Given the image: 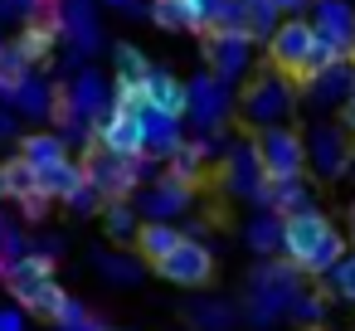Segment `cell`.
Instances as JSON below:
<instances>
[{
	"mask_svg": "<svg viewBox=\"0 0 355 331\" xmlns=\"http://www.w3.org/2000/svg\"><path fill=\"white\" fill-rule=\"evenodd\" d=\"M302 93H297V78L282 74V69H263L253 83H243V98H239V117L243 127L263 132V127H282L292 112H297Z\"/></svg>",
	"mask_w": 355,
	"mask_h": 331,
	"instance_id": "cell-1",
	"label": "cell"
},
{
	"mask_svg": "<svg viewBox=\"0 0 355 331\" xmlns=\"http://www.w3.org/2000/svg\"><path fill=\"white\" fill-rule=\"evenodd\" d=\"M234 83H224L219 74H195L190 78V122L200 137H219L224 122L234 117Z\"/></svg>",
	"mask_w": 355,
	"mask_h": 331,
	"instance_id": "cell-2",
	"label": "cell"
},
{
	"mask_svg": "<svg viewBox=\"0 0 355 331\" xmlns=\"http://www.w3.org/2000/svg\"><path fill=\"white\" fill-rule=\"evenodd\" d=\"M306 161H311V171H316L321 180H340V176L350 171V161H355V137L340 127V117L306 127Z\"/></svg>",
	"mask_w": 355,
	"mask_h": 331,
	"instance_id": "cell-3",
	"label": "cell"
},
{
	"mask_svg": "<svg viewBox=\"0 0 355 331\" xmlns=\"http://www.w3.org/2000/svg\"><path fill=\"white\" fill-rule=\"evenodd\" d=\"M253 142H258V156H263V171H268V180H292V176H302L311 161H306V137L297 132V127H263V132H253Z\"/></svg>",
	"mask_w": 355,
	"mask_h": 331,
	"instance_id": "cell-4",
	"label": "cell"
},
{
	"mask_svg": "<svg viewBox=\"0 0 355 331\" xmlns=\"http://www.w3.org/2000/svg\"><path fill=\"white\" fill-rule=\"evenodd\" d=\"M83 166H88V185H98L103 200H132V190L146 180V156H112L98 146Z\"/></svg>",
	"mask_w": 355,
	"mask_h": 331,
	"instance_id": "cell-5",
	"label": "cell"
},
{
	"mask_svg": "<svg viewBox=\"0 0 355 331\" xmlns=\"http://www.w3.org/2000/svg\"><path fill=\"white\" fill-rule=\"evenodd\" d=\"M316 40H321V35H316L311 15H292V20H282L277 35L268 40V64L282 69V74H292V78H302V64L311 59Z\"/></svg>",
	"mask_w": 355,
	"mask_h": 331,
	"instance_id": "cell-6",
	"label": "cell"
},
{
	"mask_svg": "<svg viewBox=\"0 0 355 331\" xmlns=\"http://www.w3.org/2000/svg\"><path fill=\"white\" fill-rule=\"evenodd\" d=\"M253 49H258V35L253 30H214L205 40V59H209V74H219L224 83H239L253 64Z\"/></svg>",
	"mask_w": 355,
	"mask_h": 331,
	"instance_id": "cell-7",
	"label": "cell"
},
{
	"mask_svg": "<svg viewBox=\"0 0 355 331\" xmlns=\"http://www.w3.org/2000/svg\"><path fill=\"white\" fill-rule=\"evenodd\" d=\"M103 151L112 156H151L146 151V122L137 112H127L122 103H112L103 117H98V137H93Z\"/></svg>",
	"mask_w": 355,
	"mask_h": 331,
	"instance_id": "cell-8",
	"label": "cell"
},
{
	"mask_svg": "<svg viewBox=\"0 0 355 331\" xmlns=\"http://www.w3.org/2000/svg\"><path fill=\"white\" fill-rule=\"evenodd\" d=\"M224 185L243 200H258V190L268 185V171H263V156H258L253 137H239V142L224 146Z\"/></svg>",
	"mask_w": 355,
	"mask_h": 331,
	"instance_id": "cell-9",
	"label": "cell"
},
{
	"mask_svg": "<svg viewBox=\"0 0 355 331\" xmlns=\"http://www.w3.org/2000/svg\"><path fill=\"white\" fill-rule=\"evenodd\" d=\"M336 224L321 214V210H302V214H287L282 219V253H287V263H297L302 273H306V263H311V253L326 244V234H331Z\"/></svg>",
	"mask_w": 355,
	"mask_h": 331,
	"instance_id": "cell-10",
	"label": "cell"
},
{
	"mask_svg": "<svg viewBox=\"0 0 355 331\" xmlns=\"http://www.w3.org/2000/svg\"><path fill=\"white\" fill-rule=\"evenodd\" d=\"M350 93H355V59H336V64H326L321 74L302 78V103H306L311 112L345 108Z\"/></svg>",
	"mask_w": 355,
	"mask_h": 331,
	"instance_id": "cell-11",
	"label": "cell"
},
{
	"mask_svg": "<svg viewBox=\"0 0 355 331\" xmlns=\"http://www.w3.org/2000/svg\"><path fill=\"white\" fill-rule=\"evenodd\" d=\"M156 273H161L166 282H175V287H205V282L214 278V253H209L200 239L185 234V244H180L175 253H166V258L156 263Z\"/></svg>",
	"mask_w": 355,
	"mask_h": 331,
	"instance_id": "cell-12",
	"label": "cell"
},
{
	"mask_svg": "<svg viewBox=\"0 0 355 331\" xmlns=\"http://www.w3.org/2000/svg\"><path fill=\"white\" fill-rule=\"evenodd\" d=\"M311 25L321 40L340 49V59H355V6L350 0H311Z\"/></svg>",
	"mask_w": 355,
	"mask_h": 331,
	"instance_id": "cell-13",
	"label": "cell"
},
{
	"mask_svg": "<svg viewBox=\"0 0 355 331\" xmlns=\"http://www.w3.org/2000/svg\"><path fill=\"white\" fill-rule=\"evenodd\" d=\"M54 15H59L64 35L78 44V54H93V49L103 44V30H98V6H93V0H59Z\"/></svg>",
	"mask_w": 355,
	"mask_h": 331,
	"instance_id": "cell-14",
	"label": "cell"
},
{
	"mask_svg": "<svg viewBox=\"0 0 355 331\" xmlns=\"http://www.w3.org/2000/svg\"><path fill=\"white\" fill-rule=\"evenodd\" d=\"M10 108H15L20 117H35V122H54V108H59V83L30 69V78H25V83H20L15 93H10Z\"/></svg>",
	"mask_w": 355,
	"mask_h": 331,
	"instance_id": "cell-15",
	"label": "cell"
},
{
	"mask_svg": "<svg viewBox=\"0 0 355 331\" xmlns=\"http://www.w3.org/2000/svg\"><path fill=\"white\" fill-rule=\"evenodd\" d=\"M137 117L146 122V151H151V161H156V156L171 161V156L185 146V122H180L175 112H161V108L151 103V108H141Z\"/></svg>",
	"mask_w": 355,
	"mask_h": 331,
	"instance_id": "cell-16",
	"label": "cell"
},
{
	"mask_svg": "<svg viewBox=\"0 0 355 331\" xmlns=\"http://www.w3.org/2000/svg\"><path fill=\"white\" fill-rule=\"evenodd\" d=\"M190 195H195V185H185V180H175L171 171L141 195V214L146 219H171V214H180V210H190Z\"/></svg>",
	"mask_w": 355,
	"mask_h": 331,
	"instance_id": "cell-17",
	"label": "cell"
},
{
	"mask_svg": "<svg viewBox=\"0 0 355 331\" xmlns=\"http://www.w3.org/2000/svg\"><path fill=\"white\" fill-rule=\"evenodd\" d=\"M64 40V25H59V15L49 10V15H40V20H30V25H20V40H15V49L30 59V64H44L49 54H54V44Z\"/></svg>",
	"mask_w": 355,
	"mask_h": 331,
	"instance_id": "cell-18",
	"label": "cell"
},
{
	"mask_svg": "<svg viewBox=\"0 0 355 331\" xmlns=\"http://www.w3.org/2000/svg\"><path fill=\"white\" fill-rule=\"evenodd\" d=\"M6 282H10V292H15V302H25L35 287L54 282V258H49V253H20V258L10 263Z\"/></svg>",
	"mask_w": 355,
	"mask_h": 331,
	"instance_id": "cell-19",
	"label": "cell"
},
{
	"mask_svg": "<svg viewBox=\"0 0 355 331\" xmlns=\"http://www.w3.org/2000/svg\"><path fill=\"white\" fill-rule=\"evenodd\" d=\"M214 151H219V142H209V137H190V142L171 156L166 171H171L175 180H185V185H200L205 171H209V156H214Z\"/></svg>",
	"mask_w": 355,
	"mask_h": 331,
	"instance_id": "cell-20",
	"label": "cell"
},
{
	"mask_svg": "<svg viewBox=\"0 0 355 331\" xmlns=\"http://www.w3.org/2000/svg\"><path fill=\"white\" fill-rule=\"evenodd\" d=\"M20 156L35 171H49V166L69 161V137L64 132H30V137H20Z\"/></svg>",
	"mask_w": 355,
	"mask_h": 331,
	"instance_id": "cell-21",
	"label": "cell"
},
{
	"mask_svg": "<svg viewBox=\"0 0 355 331\" xmlns=\"http://www.w3.org/2000/svg\"><path fill=\"white\" fill-rule=\"evenodd\" d=\"M40 185H44V195H49V200H64V205H69V200L88 185V166L69 156V161H59V166L40 171Z\"/></svg>",
	"mask_w": 355,
	"mask_h": 331,
	"instance_id": "cell-22",
	"label": "cell"
},
{
	"mask_svg": "<svg viewBox=\"0 0 355 331\" xmlns=\"http://www.w3.org/2000/svg\"><path fill=\"white\" fill-rule=\"evenodd\" d=\"M185 244V234L171 224V219H146L141 224V234H137V253L146 258V263H161L166 253H175Z\"/></svg>",
	"mask_w": 355,
	"mask_h": 331,
	"instance_id": "cell-23",
	"label": "cell"
},
{
	"mask_svg": "<svg viewBox=\"0 0 355 331\" xmlns=\"http://www.w3.org/2000/svg\"><path fill=\"white\" fill-rule=\"evenodd\" d=\"M146 88H151V103H156L161 112H175V117H185V112H190V83H180L175 74L156 69Z\"/></svg>",
	"mask_w": 355,
	"mask_h": 331,
	"instance_id": "cell-24",
	"label": "cell"
},
{
	"mask_svg": "<svg viewBox=\"0 0 355 331\" xmlns=\"http://www.w3.org/2000/svg\"><path fill=\"white\" fill-rule=\"evenodd\" d=\"M0 185H6V195H10V200H30V195H40V190H44V185H40V171H35L25 156L0 161Z\"/></svg>",
	"mask_w": 355,
	"mask_h": 331,
	"instance_id": "cell-25",
	"label": "cell"
},
{
	"mask_svg": "<svg viewBox=\"0 0 355 331\" xmlns=\"http://www.w3.org/2000/svg\"><path fill=\"white\" fill-rule=\"evenodd\" d=\"M151 59L137 49V44H117L112 54V83H151Z\"/></svg>",
	"mask_w": 355,
	"mask_h": 331,
	"instance_id": "cell-26",
	"label": "cell"
},
{
	"mask_svg": "<svg viewBox=\"0 0 355 331\" xmlns=\"http://www.w3.org/2000/svg\"><path fill=\"white\" fill-rule=\"evenodd\" d=\"M103 224H107L112 239H137L146 219L132 210V200H107V205H103Z\"/></svg>",
	"mask_w": 355,
	"mask_h": 331,
	"instance_id": "cell-27",
	"label": "cell"
},
{
	"mask_svg": "<svg viewBox=\"0 0 355 331\" xmlns=\"http://www.w3.org/2000/svg\"><path fill=\"white\" fill-rule=\"evenodd\" d=\"M30 69H35V64H30V59H25L15 44H6V49H0V98H6V103H10V93H15V88L30 78Z\"/></svg>",
	"mask_w": 355,
	"mask_h": 331,
	"instance_id": "cell-28",
	"label": "cell"
},
{
	"mask_svg": "<svg viewBox=\"0 0 355 331\" xmlns=\"http://www.w3.org/2000/svg\"><path fill=\"white\" fill-rule=\"evenodd\" d=\"M345 239H350V234L331 229V234H326V244H321V248L311 253V263H306V278H326V273H331V268H336V263L345 258Z\"/></svg>",
	"mask_w": 355,
	"mask_h": 331,
	"instance_id": "cell-29",
	"label": "cell"
},
{
	"mask_svg": "<svg viewBox=\"0 0 355 331\" xmlns=\"http://www.w3.org/2000/svg\"><path fill=\"white\" fill-rule=\"evenodd\" d=\"M248 244H253L258 253L282 248V214H258V219L248 224Z\"/></svg>",
	"mask_w": 355,
	"mask_h": 331,
	"instance_id": "cell-30",
	"label": "cell"
},
{
	"mask_svg": "<svg viewBox=\"0 0 355 331\" xmlns=\"http://www.w3.org/2000/svg\"><path fill=\"white\" fill-rule=\"evenodd\" d=\"M151 20L161 30H190V0H151Z\"/></svg>",
	"mask_w": 355,
	"mask_h": 331,
	"instance_id": "cell-31",
	"label": "cell"
},
{
	"mask_svg": "<svg viewBox=\"0 0 355 331\" xmlns=\"http://www.w3.org/2000/svg\"><path fill=\"white\" fill-rule=\"evenodd\" d=\"M277 25H282V10L272 6V0H253V6H248V30H253L258 40H272Z\"/></svg>",
	"mask_w": 355,
	"mask_h": 331,
	"instance_id": "cell-32",
	"label": "cell"
},
{
	"mask_svg": "<svg viewBox=\"0 0 355 331\" xmlns=\"http://www.w3.org/2000/svg\"><path fill=\"white\" fill-rule=\"evenodd\" d=\"M326 278H331V292H336L340 302H355V253H345Z\"/></svg>",
	"mask_w": 355,
	"mask_h": 331,
	"instance_id": "cell-33",
	"label": "cell"
},
{
	"mask_svg": "<svg viewBox=\"0 0 355 331\" xmlns=\"http://www.w3.org/2000/svg\"><path fill=\"white\" fill-rule=\"evenodd\" d=\"M292 316L306 326H321V302L316 297H292Z\"/></svg>",
	"mask_w": 355,
	"mask_h": 331,
	"instance_id": "cell-34",
	"label": "cell"
},
{
	"mask_svg": "<svg viewBox=\"0 0 355 331\" xmlns=\"http://www.w3.org/2000/svg\"><path fill=\"white\" fill-rule=\"evenodd\" d=\"M98 200H103V190H98V185H83V190L69 200V210H78V214H93V210H98Z\"/></svg>",
	"mask_w": 355,
	"mask_h": 331,
	"instance_id": "cell-35",
	"label": "cell"
},
{
	"mask_svg": "<svg viewBox=\"0 0 355 331\" xmlns=\"http://www.w3.org/2000/svg\"><path fill=\"white\" fill-rule=\"evenodd\" d=\"M195 316H200V326H209V331H219V326H229V307H200Z\"/></svg>",
	"mask_w": 355,
	"mask_h": 331,
	"instance_id": "cell-36",
	"label": "cell"
},
{
	"mask_svg": "<svg viewBox=\"0 0 355 331\" xmlns=\"http://www.w3.org/2000/svg\"><path fill=\"white\" fill-rule=\"evenodd\" d=\"M20 210H25V219H44V214H49V195L40 190V195H30V200H20Z\"/></svg>",
	"mask_w": 355,
	"mask_h": 331,
	"instance_id": "cell-37",
	"label": "cell"
},
{
	"mask_svg": "<svg viewBox=\"0 0 355 331\" xmlns=\"http://www.w3.org/2000/svg\"><path fill=\"white\" fill-rule=\"evenodd\" d=\"M103 273H112L117 282H132V278H137V268H132V263H122V258H103Z\"/></svg>",
	"mask_w": 355,
	"mask_h": 331,
	"instance_id": "cell-38",
	"label": "cell"
},
{
	"mask_svg": "<svg viewBox=\"0 0 355 331\" xmlns=\"http://www.w3.org/2000/svg\"><path fill=\"white\" fill-rule=\"evenodd\" d=\"M112 10H122V15H151V6L146 0H107Z\"/></svg>",
	"mask_w": 355,
	"mask_h": 331,
	"instance_id": "cell-39",
	"label": "cell"
},
{
	"mask_svg": "<svg viewBox=\"0 0 355 331\" xmlns=\"http://www.w3.org/2000/svg\"><path fill=\"white\" fill-rule=\"evenodd\" d=\"M15 137V108H0V142Z\"/></svg>",
	"mask_w": 355,
	"mask_h": 331,
	"instance_id": "cell-40",
	"label": "cell"
},
{
	"mask_svg": "<svg viewBox=\"0 0 355 331\" xmlns=\"http://www.w3.org/2000/svg\"><path fill=\"white\" fill-rule=\"evenodd\" d=\"M272 6H277L282 15H302V10H311V0H272Z\"/></svg>",
	"mask_w": 355,
	"mask_h": 331,
	"instance_id": "cell-41",
	"label": "cell"
},
{
	"mask_svg": "<svg viewBox=\"0 0 355 331\" xmlns=\"http://www.w3.org/2000/svg\"><path fill=\"white\" fill-rule=\"evenodd\" d=\"M340 127L355 137V93H350V98H345V108H340Z\"/></svg>",
	"mask_w": 355,
	"mask_h": 331,
	"instance_id": "cell-42",
	"label": "cell"
},
{
	"mask_svg": "<svg viewBox=\"0 0 355 331\" xmlns=\"http://www.w3.org/2000/svg\"><path fill=\"white\" fill-rule=\"evenodd\" d=\"M0 331H25V316L20 312H0Z\"/></svg>",
	"mask_w": 355,
	"mask_h": 331,
	"instance_id": "cell-43",
	"label": "cell"
},
{
	"mask_svg": "<svg viewBox=\"0 0 355 331\" xmlns=\"http://www.w3.org/2000/svg\"><path fill=\"white\" fill-rule=\"evenodd\" d=\"M10 273V258H6V248H0V278H6Z\"/></svg>",
	"mask_w": 355,
	"mask_h": 331,
	"instance_id": "cell-44",
	"label": "cell"
},
{
	"mask_svg": "<svg viewBox=\"0 0 355 331\" xmlns=\"http://www.w3.org/2000/svg\"><path fill=\"white\" fill-rule=\"evenodd\" d=\"M350 244H355V210H350Z\"/></svg>",
	"mask_w": 355,
	"mask_h": 331,
	"instance_id": "cell-45",
	"label": "cell"
},
{
	"mask_svg": "<svg viewBox=\"0 0 355 331\" xmlns=\"http://www.w3.org/2000/svg\"><path fill=\"white\" fill-rule=\"evenodd\" d=\"M0 200H10V195H6V185H0Z\"/></svg>",
	"mask_w": 355,
	"mask_h": 331,
	"instance_id": "cell-46",
	"label": "cell"
},
{
	"mask_svg": "<svg viewBox=\"0 0 355 331\" xmlns=\"http://www.w3.org/2000/svg\"><path fill=\"white\" fill-rule=\"evenodd\" d=\"M98 331H112V326H98Z\"/></svg>",
	"mask_w": 355,
	"mask_h": 331,
	"instance_id": "cell-47",
	"label": "cell"
},
{
	"mask_svg": "<svg viewBox=\"0 0 355 331\" xmlns=\"http://www.w3.org/2000/svg\"><path fill=\"white\" fill-rule=\"evenodd\" d=\"M350 176H355V161H350Z\"/></svg>",
	"mask_w": 355,
	"mask_h": 331,
	"instance_id": "cell-48",
	"label": "cell"
},
{
	"mask_svg": "<svg viewBox=\"0 0 355 331\" xmlns=\"http://www.w3.org/2000/svg\"><path fill=\"white\" fill-rule=\"evenodd\" d=\"M0 49H6V40H0Z\"/></svg>",
	"mask_w": 355,
	"mask_h": 331,
	"instance_id": "cell-49",
	"label": "cell"
}]
</instances>
